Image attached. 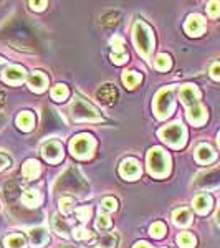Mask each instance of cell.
I'll list each match as a JSON object with an SVG mask.
<instances>
[{"mask_svg": "<svg viewBox=\"0 0 220 248\" xmlns=\"http://www.w3.org/2000/svg\"><path fill=\"white\" fill-rule=\"evenodd\" d=\"M55 192H62V194H71L77 195V197H86L88 190H90V186H88L86 179L81 175L77 167H68V169L63 172L62 175L57 179L53 186Z\"/></svg>", "mask_w": 220, "mask_h": 248, "instance_id": "cell-1", "label": "cell"}, {"mask_svg": "<svg viewBox=\"0 0 220 248\" xmlns=\"http://www.w3.org/2000/svg\"><path fill=\"white\" fill-rule=\"evenodd\" d=\"M133 33H134L136 50L139 51V55H141L142 58H149L154 50V43H156V38H154V33H153V30H151V27L147 25L146 22H142V20H138V22L134 23Z\"/></svg>", "mask_w": 220, "mask_h": 248, "instance_id": "cell-2", "label": "cell"}, {"mask_svg": "<svg viewBox=\"0 0 220 248\" xmlns=\"http://www.w3.org/2000/svg\"><path fill=\"white\" fill-rule=\"evenodd\" d=\"M147 170L153 177L164 179L171 172V157L161 147H153L147 154Z\"/></svg>", "mask_w": 220, "mask_h": 248, "instance_id": "cell-3", "label": "cell"}, {"mask_svg": "<svg viewBox=\"0 0 220 248\" xmlns=\"http://www.w3.org/2000/svg\"><path fill=\"white\" fill-rule=\"evenodd\" d=\"M154 114L157 119H167L175 109V98H174V88L167 86L162 88L157 94L154 96Z\"/></svg>", "mask_w": 220, "mask_h": 248, "instance_id": "cell-4", "label": "cell"}, {"mask_svg": "<svg viewBox=\"0 0 220 248\" xmlns=\"http://www.w3.org/2000/svg\"><path fill=\"white\" fill-rule=\"evenodd\" d=\"M71 118L75 121H101V114L93 105L83 99L81 96H75L70 106Z\"/></svg>", "mask_w": 220, "mask_h": 248, "instance_id": "cell-5", "label": "cell"}, {"mask_svg": "<svg viewBox=\"0 0 220 248\" xmlns=\"http://www.w3.org/2000/svg\"><path fill=\"white\" fill-rule=\"evenodd\" d=\"M157 134L167 146L174 147V149H181V147L186 146V142H187L186 127L179 123L167 124V126H164L162 129H159Z\"/></svg>", "mask_w": 220, "mask_h": 248, "instance_id": "cell-6", "label": "cell"}, {"mask_svg": "<svg viewBox=\"0 0 220 248\" xmlns=\"http://www.w3.org/2000/svg\"><path fill=\"white\" fill-rule=\"evenodd\" d=\"M96 149V141L91 134H78L70 141V153L78 159H90Z\"/></svg>", "mask_w": 220, "mask_h": 248, "instance_id": "cell-7", "label": "cell"}, {"mask_svg": "<svg viewBox=\"0 0 220 248\" xmlns=\"http://www.w3.org/2000/svg\"><path fill=\"white\" fill-rule=\"evenodd\" d=\"M194 186L197 189L202 190H212V189H217L220 186V166L214 167L210 170H205L202 174H199L194 181Z\"/></svg>", "mask_w": 220, "mask_h": 248, "instance_id": "cell-8", "label": "cell"}, {"mask_svg": "<svg viewBox=\"0 0 220 248\" xmlns=\"http://www.w3.org/2000/svg\"><path fill=\"white\" fill-rule=\"evenodd\" d=\"M42 155L45 157V161L50 162V164L62 162L63 155H65L62 142L57 141V139H50V141H47L42 147Z\"/></svg>", "mask_w": 220, "mask_h": 248, "instance_id": "cell-9", "label": "cell"}, {"mask_svg": "<svg viewBox=\"0 0 220 248\" xmlns=\"http://www.w3.org/2000/svg\"><path fill=\"white\" fill-rule=\"evenodd\" d=\"M119 174H121V177L126 179V181H136V179L141 177L142 167L138 159L127 157L121 162V166H119Z\"/></svg>", "mask_w": 220, "mask_h": 248, "instance_id": "cell-10", "label": "cell"}, {"mask_svg": "<svg viewBox=\"0 0 220 248\" xmlns=\"http://www.w3.org/2000/svg\"><path fill=\"white\" fill-rule=\"evenodd\" d=\"M184 29H186L187 35H190V37H201L204 31H205V20H204L202 15L192 14L187 18Z\"/></svg>", "mask_w": 220, "mask_h": 248, "instance_id": "cell-11", "label": "cell"}, {"mask_svg": "<svg viewBox=\"0 0 220 248\" xmlns=\"http://www.w3.org/2000/svg\"><path fill=\"white\" fill-rule=\"evenodd\" d=\"M179 98H181L184 106L190 108L199 103V99H201V91L194 85H184L181 90H179Z\"/></svg>", "mask_w": 220, "mask_h": 248, "instance_id": "cell-12", "label": "cell"}, {"mask_svg": "<svg viewBox=\"0 0 220 248\" xmlns=\"http://www.w3.org/2000/svg\"><path fill=\"white\" fill-rule=\"evenodd\" d=\"M25 77H27V73H25V70H23L22 66L10 65V66L5 68L2 78H3V81L9 83V85H22Z\"/></svg>", "mask_w": 220, "mask_h": 248, "instance_id": "cell-13", "label": "cell"}, {"mask_svg": "<svg viewBox=\"0 0 220 248\" xmlns=\"http://www.w3.org/2000/svg\"><path fill=\"white\" fill-rule=\"evenodd\" d=\"M207 118H209V116H207V111L201 103L187 108V119H189V123L192 126H202V124L207 123Z\"/></svg>", "mask_w": 220, "mask_h": 248, "instance_id": "cell-14", "label": "cell"}, {"mask_svg": "<svg viewBox=\"0 0 220 248\" xmlns=\"http://www.w3.org/2000/svg\"><path fill=\"white\" fill-rule=\"evenodd\" d=\"M29 237H30L31 248H43L48 243V240H50V235H48L47 229H43V227H33V229H30Z\"/></svg>", "mask_w": 220, "mask_h": 248, "instance_id": "cell-15", "label": "cell"}, {"mask_svg": "<svg viewBox=\"0 0 220 248\" xmlns=\"http://www.w3.org/2000/svg\"><path fill=\"white\" fill-rule=\"evenodd\" d=\"M96 96H98V99L103 103V105L113 106L116 103V99H118V91H116L114 85L106 83V85L99 86V90L96 91Z\"/></svg>", "mask_w": 220, "mask_h": 248, "instance_id": "cell-16", "label": "cell"}, {"mask_svg": "<svg viewBox=\"0 0 220 248\" xmlns=\"http://www.w3.org/2000/svg\"><path fill=\"white\" fill-rule=\"evenodd\" d=\"M27 81H29V88L33 93H43L48 86V77L43 71H33V73H30Z\"/></svg>", "mask_w": 220, "mask_h": 248, "instance_id": "cell-17", "label": "cell"}, {"mask_svg": "<svg viewBox=\"0 0 220 248\" xmlns=\"http://www.w3.org/2000/svg\"><path fill=\"white\" fill-rule=\"evenodd\" d=\"M215 157H217V154L209 144H199L195 147V161L199 164H210L215 161Z\"/></svg>", "mask_w": 220, "mask_h": 248, "instance_id": "cell-18", "label": "cell"}, {"mask_svg": "<svg viewBox=\"0 0 220 248\" xmlns=\"http://www.w3.org/2000/svg\"><path fill=\"white\" fill-rule=\"evenodd\" d=\"M192 205H194V209H195L197 214L205 215L207 212L210 210V207H212V197L209 194H199L197 197L194 199Z\"/></svg>", "mask_w": 220, "mask_h": 248, "instance_id": "cell-19", "label": "cell"}, {"mask_svg": "<svg viewBox=\"0 0 220 248\" xmlns=\"http://www.w3.org/2000/svg\"><path fill=\"white\" fill-rule=\"evenodd\" d=\"M17 126L20 127L22 131H31L35 127V116L31 111H22L18 116H17Z\"/></svg>", "mask_w": 220, "mask_h": 248, "instance_id": "cell-20", "label": "cell"}, {"mask_svg": "<svg viewBox=\"0 0 220 248\" xmlns=\"http://www.w3.org/2000/svg\"><path fill=\"white\" fill-rule=\"evenodd\" d=\"M22 172H23V177L29 179V181H33L40 174V162L37 159H29V161H25V164H23Z\"/></svg>", "mask_w": 220, "mask_h": 248, "instance_id": "cell-21", "label": "cell"}, {"mask_svg": "<svg viewBox=\"0 0 220 248\" xmlns=\"http://www.w3.org/2000/svg\"><path fill=\"white\" fill-rule=\"evenodd\" d=\"M173 220L177 227H187L192 222V214L189 209H177L173 214Z\"/></svg>", "mask_w": 220, "mask_h": 248, "instance_id": "cell-22", "label": "cell"}, {"mask_svg": "<svg viewBox=\"0 0 220 248\" xmlns=\"http://www.w3.org/2000/svg\"><path fill=\"white\" fill-rule=\"evenodd\" d=\"M3 245L5 248H27V240L22 233H12L5 237Z\"/></svg>", "mask_w": 220, "mask_h": 248, "instance_id": "cell-23", "label": "cell"}, {"mask_svg": "<svg viewBox=\"0 0 220 248\" xmlns=\"http://www.w3.org/2000/svg\"><path fill=\"white\" fill-rule=\"evenodd\" d=\"M141 73H138V71H131V70H127L123 73V83L126 85L127 90H134L136 86L141 83Z\"/></svg>", "mask_w": 220, "mask_h": 248, "instance_id": "cell-24", "label": "cell"}, {"mask_svg": "<svg viewBox=\"0 0 220 248\" xmlns=\"http://www.w3.org/2000/svg\"><path fill=\"white\" fill-rule=\"evenodd\" d=\"M22 202L25 203L27 207L33 209V207L40 205V202H42V195H40L37 190H25L22 194Z\"/></svg>", "mask_w": 220, "mask_h": 248, "instance_id": "cell-25", "label": "cell"}, {"mask_svg": "<svg viewBox=\"0 0 220 248\" xmlns=\"http://www.w3.org/2000/svg\"><path fill=\"white\" fill-rule=\"evenodd\" d=\"M51 225H53V230L57 232L58 235H65V237H68V232H70V223L65 222V218H62L60 215H53Z\"/></svg>", "mask_w": 220, "mask_h": 248, "instance_id": "cell-26", "label": "cell"}, {"mask_svg": "<svg viewBox=\"0 0 220 248\" xmlns=\"http://www.w3.org/2000/svg\"><path fill=\"white\" fill-rule=\"evenodd\" d=\"M177 245L181 248H194L195 247V237L189 232H182L177 235Z\"/></svg>", "mask_w": 220, "mask_h": 248, "instance_id": "cell-27", "label": "cell"}, {"mask_svg": "<svg viewBox=\"0 0 220 248\" xmlns=\"http://www.w3.org/2000/svg\"><path fill=\"white\" fill-rule=\"evenodd\" d=\"M171 65H173V62H171V57L166 53H161L156 57V62H154V66L156 70L159 71H167L171 68Z\"/></svg>", "mask_w": 220, "mask_h": 248, "instance_id": "cell-28", "label": "cell"}, {"mask_svg": "<svg viewBox=\"0 0 220 248\" xmlns=\"http://www.w3.org/2000/svg\"><path fill=\"white\" fill-rule=\"evenodd\" d=\"M116 245H118V237L114 233H106L98 240V248H116Z\"/></svg>", "mask_w": 220, "mask_h": 248, "instance_id": "cell-29", "label": "cell"}, {"mask_svg": "<svg viewBox=\"0 0 220 248\" xmlns=\"http://www.w3.org/2000/svg\"><path fill=\"white\" fill-rule=\"evenodd\" d=\"M68 94H70V91H68V88L65 85H57L51 90V98H53L55 101H65L68 98Z\"/></svg>", "mask_w": 220, "mask_h": 248, "instance_id": "cell-30", "label": "cell"}, {"mask_svg": "<svg viewBox=\"0 0 220 248\" xmlns=\"http://www.w3.org/2000/svg\"><path fill=\"white\" fill-rule=\"evenodd\" d=\"M166 232H167V229L162 222H154L149 229L151 237H154V238H162L164 235H166Z\"/></svg>", "mask_w": 220, "mask_h": 248, "instance_id": "cell-31", "label": "cell"}, {"mask_svg": "<svg viewBox=\"0 0 220 248\" xmlns=\"http://www.w3.org/2000/svg\"><path fill=\"white\" fill-rule=\"evenodd\" d=\"M111 225H113V222H111V218L106 214L98 215V218H96V230H108L111 229Z\"/></svg>", "mask_w": 220, "mask_h": 248, "instance_id": "cell-32", "label": "cell"}, {"mask_svg": "<svg viewBox=\"0 0 220 248\" xmlns=\"http://www.w3.org/2000/svg\"><path fill=\"white\" fill-rule=\"evenodd\" d=\"M73 203H75L73 197H68V195L66 197H62L60 199V212L68 215L71 210H73Z\"/></svg>", "mask_w": 220, "mask_h": 248, "instance_id": "cell-33", "label": "cell"}, {"mask_svg": "<svg viewBox=\"0 0 220 248\" xmlns=\"http://www.w3.org/2000/svg\"><path fill=\"white\" fill-rule=\"evenodd\" d=\"M73 237L77 240H86V242H93L94 240V235L91 232H88L86 229H83V227L73 230Z\"/></svg>", "mask_w": 220, "mask_h": 248, "instance_id": "cell-34", "label": "cell"}, {"mask_svg": "<svg viewBox=\"0 0 220 248\" xmlns=\"http://www.w3.org/2000/svg\"><path fill=\"white\" fill-rule=\"evenodd\" d=\"M119 17H121V15H119L118 12H108V14H105L101 17V22H103V25H116V23L119 22Z\"/></svg>", "mask_w": 220, "mask_h": 248, "instance_id": "cell-35", "label": "cell"}, {"mask_svg": "<svg viewBox=\"0 0 220 248\" xmlns=\"http://www.w3.org/2000/svg\"><path fill=\"white\" fill-rule=\"evenodd\" d=\"M101 207H103V210L114 212L116 209H118V202H116V199H113V197H105L101 202Z\"/></svg>", "mask_w": 220, "mask_h": 248, "instance_id": "cell-36", "label": "cell"}, {"mask_svg": "<svg viewBox=\"0 0 220 248\" xmlns=\"http://www.w3.org/2000/svg\"><path fill=\"white\" fill-rule=\"evenodd\" d=\"M123 45H125V40H123L121 37H113V38H111V46H113L114 53H116V51H118L119 55L126 53V51L123 50Z\"/></svg>", "mask_w": 220, "mask_h": 248, "instance_id": "cell-37", "label": "cell"}, {"mask_svg": "<svg viewBox=\"0 0 220 248\" xmlns=\"http://www.w3.org/2000/svg\"><path fill=\"white\" fill-rule=\"evenodd\" d=\"M207 14H209L212 18L220 17V2H210L209 5H207Z\"/></svg>", "mask_w": 220, "mask_h": 248, "instance_id": "cell-38", "label": "cell"}, {"mask_svg": "<svg viewBox=\"0 0 220 248\" xmlns=\"http://www.w3.org/2000/svg\"><path fill=\"white\" fill-rule=\"evenodd\" d=\"M77 215H78V218L85 223L86 220L91 217V209L90 207H79V209L77 210Z\"/></svg>", "mask_w": 220, "mask_h": 248, "instance_id": "cell-39", "label": "cell"}, {"mask_svg": "<svg viewBox=\"0 0 220 248\" xmlns=\"http://www.w3.org/2000/svg\"><path fill=\"white\" fill-rule=\"evenodd\" d=\"M111 60H113L116 65H125V63L127 62V53H121V55L111 53Z\"/></svg>", "mask_w": 220, "mask_h": 248, "instance_id": "cell-40", "label": "cell"}, {"mask_svg": "<svg viewBox=\"0 0 220 248\" xmlns=\"http://www.w3.org/2000/svg\"><path fill=\"white\" fill-rule=\"evenodd\" d=\"M210 77L214 79H217V81H220V62L214 63V65L210 66Z\"/></svg>", "mask_w": 220, "mask_h": 248, "instance_id": "cell-41", "label": "cell"}, {"mask_svg": "<svg viewBox=\"0 0 220 248\" xmlns=\"http://www.w3.org/2000/svg\"><path fill=\"white\" fill-rule=\"evenodd\" d=\"M12 164V159L9 157L7 154H3V153H0V170H3V169H7Z\"/></svg>", "mask_w": 220, "mask_h": 248, "instance_id": "cell-42", "label": "cell"}, {"mask_svg": "<svg viewBox=\"0 0 220 248\" xmlns=\"http://www.w3.org/2000/svg\"><path fill=\"white\" fill-rule=\"evenodd\" d=\"M47 3L48 2H45V0H43V2H30V7L33 10H43V9H45Z\"/></svg>", "mask_w": 220, "mask_h": 248, "instance_id": "cell-43", "label": "cell"}, {"mask_svg": "<svg viewBox=\"0 0 220 248\" xmlns=\"http://www.w3.org/2000/svg\"><path fill=\"white\" fill-rule=\"evenodd\" d=\"M134 248H151L149 243H146V242H138L134 245Z\"/></svg>", "mask_w": 220, "mask_h": 248, "instance_id": "cell-44", "label": "cell"}, {"mask_svg": "<svg viewBox=\"0 0 220 248\" xmlns=\"http://www.w3.org/2000/svg\"><path fill=\"white\" fill-rule=\"evenodd\" d=\"M3 105H5V93H3V91H0V111H2Z\"/></svg>", "mask_w": 220, "mask_h": 248, "instance_id": "cell-45", "label": "cell"}, {"mask_svg": "<svg viewBox=\"0 0 220 248\" xmlns=\"http://www.w3.org/2000/svg\"><path fill=\"white\" fill-rule=\"evenodd\" d=\"M62 248H81V247H78V245H73V243H65Z\"/></svg>", "mask_w": 220, "mask_h": 248, "instance_id": "cell-46", "label": "cell"}, {"mask_svg": "<svg viewBox=\"0 0 220 248\" xmlns=\"http://www.w3.org/2000/svg\"><path fill=\"white\" fill-rule=\"evenodd\" d=\"M215 222H217L219 227H220V207H219V210H217V215H215Z\"/></svg>", "mask_w": 220, "mask_h": 248, "instance_id": "cell-47", "label": "cell"}, {"mask_svg": "<svg viewBox=\"0 0 220 248\" xmlns=\"http://www.w3.org/2000/svg\"><path fill=\"white\" fill-rule=\"evenodd\" d=\"M3 65H5V60H3L2 57H0V68H2Z\"/></svg>", "mask_w": 220, "mask_h": 248, "instance_id": "cell-48", "label": "cell"}, {"mask_svg": "<svg viewBox=\"0 0 220 248\" xmlns=\"http://www.w3.org/2000/svg\"><path fill=\"white\" fill-rule=\"evenodd\" d=\"M217 142H219V147H220V133H219V138H217Z\"/></svg>", "mask_w": 220, "mask_h": 248, "instance_id": "cell-49", "label": "cell"}]
</instances>
